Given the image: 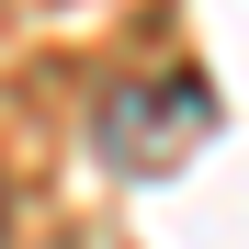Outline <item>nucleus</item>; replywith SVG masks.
Wrapping results in <instances>:
<instances>
[{
	"instance_id": "2",
	"label": "nucleus",
	"mask_w": 249,
	"mask_h": 249,
	"mask_svg": "<svg viewBox=\"0 0 249 249\" xmlns=\"http://www.w3.org/2000/svg\"><path fill=\"white\" fill-rule=\"evenodd\" d=\"M0 249H12V204H0Z\"/></svg>"
},
{
	"instance_id": "1",
	"label": "nucleus",
	"mask_w": 249,
	"mask_h": 249,
	"mask_svg": "<svg viewBox=\"0 0 249 249\" xmlns=\"http://www.w3.org/2000/svg\"><path fill=\"white\" fill-rule=\"evenodd\" d=\"M215 136V91L181 68V79H124V91L91 102V147L113 170H181V159Z\"/></svg>"
}]
</instances>
